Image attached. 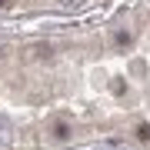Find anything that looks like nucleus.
Segmentation results:
<instances>
[{
  "mask_svg": "<svg viewBox=\"0 0 150 150\" xmlns=\"http://www.w3.org/2000/svg\"><path fill=\"white\" fill-rule=\"evenodd\" d=\"M54 137H57V140H67V137H70V123L57 120V123H54Z\"/></svg>",
  "mask_w": 150,
  "mask_h": 150,
  "instance_id": "1",
  "label": "nucleus"
},
{
  "mask_svg": "<svg viewBox=\"0 0 150 150\" xmlns=\"http://www.w3.org/2000/svg\"><path fill=\"white\" fill-rule=\"evenodd\" d=\"M60 4H64V7H80L83 0H60Z\"/></svg>",
  "mask_w": 150,
  "mask_h": 150,
  "instance_id": "2",
  "label": "nucleus"
}]
</instances>
